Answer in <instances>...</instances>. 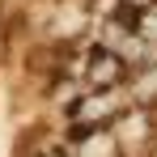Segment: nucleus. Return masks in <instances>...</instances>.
Returning a JSON list of instances; mask_svg holds the SVG:
<instances>
[{
    "instance_id": "f257e3e1",
    "label": "nucleus",
    "mask_w": 157,
    "mask_h": 157,
    "mask_svg": "<svg viewBox=\"0 0 157 157\" xmlns=\"http://www.w3.org/2000/svg\"><path fill=\"white\" fill-rule=\"evenodd\" d=\"M123 77H128V64L115 51L94 47V51L85 55V85H89L94 94H115V89L123 85Z\"/></svg>"
},
{
    "instance_id": "f03ea898",
    "label": "nucleus",
    "mask_w": 157,
    "mask_h": 157,
    "mask_svg": "<svg viewBox=\"0 0 157 157\" xmlns=\"http://www.w3.org/2000/svg\"><path fill=\"white\" fill-rule=\"evenodd\" d=\"M132 102L136 106H157V64L140 68L132 77Z\"/></svg>"
},
{
    "instance_id": "7ed1b4c3",
    "label": "nucleus",
    "mask_w": 157,
    "mask_h": 157,
    "mask_svg": "<svg viewBox=\"0 0 157 157\" xmlns=\"http://www.w3.org/2000/svg\"><path fill=\"white\" fill-rule=\"evenodd\" d=\"M72 153L77 157H115V136L110 132H94L81 144H72Z\"/></svg>"
}]
</instances>
